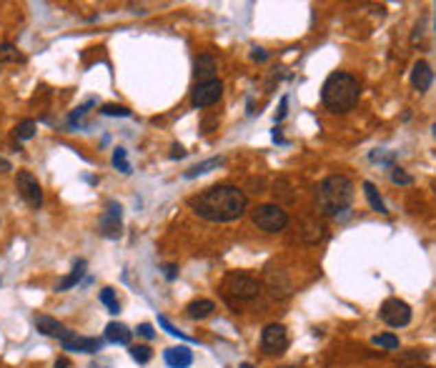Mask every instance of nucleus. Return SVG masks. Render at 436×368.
Returning <instances> with one entry per match:
<instances>
[{"label":"nucleus","instance_id":"nucleus-7","mask_svg":"<svg viewBox=\"0 0 436 368\" xmlns=\"http://www.w3.org/2000/svg\"><path fill=\"white\" fill-rule=\"evenodd\" d=\"M15 188L21 193V198L30 205V208H41L43 205V188L38 183V178L30 173V170H18L15 176Z\"/></svg>","mask_w":436,"mask_h":368},{"label":"nucleus","instance_id":"nucleus-10","mask_svg":"<svg viewBox=\"0 0 436 368\" xmlns=\"http://www.w3.org/2000/svg\"><path fill=\"white\" fill-rule=\"evenodd\" d=\"M98 228H100V235H103V238H111V241L121 238V233H123L121 205L115 203V200H111L108 208L103 211V216H100V220H98Z\"/></svg>","mask_w":436,"mask_h":368},{"label":"nucleus","instance_id":"nucleus-4","mask_svg":"<svg viewBox=\"0 0 436 368\" xmlns=\"http://www.w3.org/2000/svg\"><path fill=\"white\" fill-rule=\"evenodd\" d=\"M223 293L231 303H249L253 298H258L261 293V284L256 278L246 276V273H231L223 284Z\"/></svg>","mask_w":436,"mask_h":368},{"label":"nucleus","instance_id":"nucleus-23","mask_svg":"<svg viewBox=\"0 0 436 368\" xmlns=\"http://www.w3.org/2000/svg\"><path fill=\"white\" fill-rule=\"evenodd\" d=\"M0 63H23V53L10 43L0 45Z\"/></svg>","mask_w":436,"mask_h":368},{"label":"nucleus","instance_id":"nucleus-18","mask_svg":"<svg viewBox=\"0 0 436 368\" xmlns=\"http://www.w3.org/2000/svg\"><path fill=\"white\" fill-rule=\"evenodd\" d=\"M186 311H188V319L203 321L216 311V303L214 301H208V298H198V301H191V303H188Z\"/></svg>","mask_w":436,"mask_h":368},{"label":"nucleus","instance_id":"nucleus-39","mask_svg":"<svg viewBox=\"0 0 436 368\" xmlns=\"http://www.w3.org/2000/svg\"><path fill=\"white\" fill-rule=\"evenodd\" d=\"M241 368H253V366H251V363H241Z\"/></svg>","mask_w":436,"mask_h":368},{"label":"nucleus","instance_id":"nucleus-22","mask_svg":"<svg viewBox=\"0 0 436 368\" xmlns=\"http://www.w3.org/2000/svg\"><path fill=\"white\" fill-rule=\"evenodd\" d=\"M98 298H100V303L108 308V313H113V316H118V313H121V303H118V298H115L113 288H103Z\"/></svg>","mask_w":436,"mask_h":368},{"label":"nucleus","instance_id":"nucleus-38","mask_svg":"<svg viewBox=\"0 0 436 368\" xmlns=\"http://www.w3.org/2000/svg\"><path fill=\"white\" fill-rule=\"evenodd\" d=\"M65 366H68V361H65V358H60V361L56 363V368H65Z\"/></svg>","mask_w":436,"mask_h":368},{"label":"nucleus","instance_id":"nucleus-37","mask_svg":"<svg viewBox=\"0 0 436 368\" xmlns=\"http://www.w3.org/2000/svg\"><path fill=\"white\" fill-rule=\"evenodd\" d=\"M183 156H186V150H183V146H173L171 158H183Z\"/></svg>","mask_w":436,"mask_h":368},{"label":"nucleus","instance_id":"nucleus-33","mask_svg":"<svg viewBox=\"0 0 436 368\" xmlns=\"http://www.w3.org/2000/svg\"><path fill=\"white\" fill-rule=\"evenodd\" d=\"M163 276L168 278V281H176V278H179V268L168 263V266H163Z\"/></svg>","mask_w":436,"mask_h":368},{"label":"nucleus","instance_id":"nucleus-11","mask_svg":"<svg viewBox=\"0 0 436 368\" xmlns=\"http://www.w3.org/2000/svg\"><path fill=\"white\" fill-rule=\"evenodd\" d=\"M60 346L63 351H80V354H98L100 348H103V341L100 338H86V336H78V333L73 331L71 338L60 341Z\"/></svg>","mask_w":436,"mask_h":368},{"label":"nucleus","instance_id":"nucleus-20","mask_svg":"<svg viewBox=\"0 0 436 368\" xmlns=\"http://www.w3.org/2000/svg\"><path fill=\"white\" fill-rule=\"evenodd\" d=\"M364 193H366V198H369V203H371L374 211H376V213H389L387 203H384V198L379 196V191H376V185H374L371 181H366V183H364Z\"/></svg>","mask_w":436,"mask_h":368},{"label":"nucleus","instance_id":"nucleus-24","mask_svg":"<svg viewBox=\"0 0 436 368\" xmlns=\"http://www.w3.org/2000/svg\"><path fill=\"white\" fill-rule=\"evenodd\" d=\"M36 128L38 123L33 121V118H25V121H21L18 128H15V138H18V141H30V138L36 135Z\"/></svg>","mask_w":436,"mask_h":368},{"label":"nucleus","instance_id":"nucleus-3","mask_svg":"<svg viewBox=\"0 0 436 368\" xmlns=\"http://www.w3.org/2000/svg\"><path fill=\"white\" fill-rule=\"evenodd\" d=\"M354 200V183L346 176L323 178L316 188V211L321 216H339Z\"/></svg>","mask_w":436,"mask_h":368},{"label":"nucleus","instance_id":"nucleus-9","mask_svg":"<svg viewBox=\"0 0 436 368\" xmlns=\"http://www.w3.org/2000/svg\"><path fill=\"white\" fill-rule=\"evenodd\" d=\"M223 95V83L218 78L208 80V83H198L191 93V106L194 108H211L216 106Z\"/></svg>","mask_w":436,"mask_h":368},{"label":"nucleus","instance_id":"nucleus-15","mask_svg":"<svg viewBox=\"0 0 436 368\" xmlns=\"http://www.w3.org/2000/svg\"><path fill=\"white\" fill-rule=\"evenodd\" d=\"M194 76L198 83H208V80H216V58L211 53H203V56L196 58L194 65Z\"/></svg>","mask_w":436,"mask_h":368},{"label":"nucleus","instance_id":"nucleus-40","mask_svg":"<svg viewBox=\"0 0 436 368\" xmlns=\"http://www.w3.org/2000/svg\"><path fill=\"white\" fill-rule=\"evenodd\" d=\"M434 138H436V123H434Z\"/></svg>","mask_w":436,"mask_h":368},{"label":"nucleus","instance_id":"nucleus-41","mask_svg":"<svg viewBox=\"0 0 436 368\" xmlns=\"http://www.w3.org/2000/svg\"><path fill=\"white\" fill-rule=\"evenodd\" d=\"M286 368H296V366H286Z\"/></svg>","mask_w":436,"mask_h":368},{"label":"nucleus","instance_id":"nucleus-29","mask_svg":"<svg viewBox=\"0 0 436 368\" xmlns=\"http://www.w3.org/2000/svg\"><path fill=\"white\" fill-rule=\"evenodd\" d=\"M100 113L103 115H118V118H128L130 111L126 106H115V103H106V106L100 108Z\"/></svg>","mask_w":436,"mask_h":368},{"label":"nucleus","instance_id":"nucleus-2","mask_svg":"<svg viewBox=\"0 0 436 368\" xmlns=\"http://www.w3.org/2000/svg\"><path fill=\"white\" fill-rule=\"evenodd\" d=\"M358 95H361L358 80L351 73L343 71L331 73L321 88L323 106L329 108L331 113H349V111H354V106L358 103Z\"/></svg>","mask_w":436,"mask_h":368},{"label":"nucleus","instance_id":"nucleus-19","mask_svg":"<svg viewBox=\"0 0 436 368\" xmlns=\"http://www.w3.org/2000/svg\"><path fill=\"white\" fill-rule=\"evenodd\" d=\"M86 276V261H83V258H80L78 263H76V266H73V271L71 273H68V276L63 278V281H60V284H58V293H63V290H71L73 286H78L80 284V278Z\"/></svg>","mask_w":436,"mask_h":368},{"label":"nucleus","instance_id":"nucleus-16","mask_svg":"<svg viewBox=\"0 0 436 368\" xmlns=\"http://www.w3.org/2000/svg\"><path fill=\"white\" fill-rule=\"evenodd\" d=\"M130 338H133V331H130L126 323H108L106 326V336H103V341H108V343H121V346H128Z\"/></svg>","mask_w":436,"mask_h":368},{"label":"nucleus","instance_id":"nucleus-6","mask_svg":"<svg viewBox=\"0 0 436 368\" xmlns=\"http://www.w3.org/2000/svg\"><path fill=\"white\" fill-rule=\"evenodd\" d=\"M381 321L391 328H404L411 323V306L401 298H387L381 303Z\"/></svg>","mask_w":436,"mask_h":368},{"label":"nucleus","instance_id":"nucleus-25","mask_svg":"<svg viewBox=\"0 0 436 368\" xmlns=\"http://www.w3.org/2000/svg\"><path fill=\"white\" fill-rule=\"evenodd\" d=\"M371 343L379 348H387V351H396V348H399V336H393V333H381V336H374Z\"/></svg>","mask_w":436,"mask_h":368},{"label":"nucleus","instance_id":"nucleus-28","mask_svg":"<svg viewBox=\"0 0 436 368\" xmlns=\"http://www.w3.org/2000/svg\"><path fill=\"white\" fill-rule=\"evenodd\" d=\"M369 158H371L374 163L391 165V163H393V158H396V153H393V150H371V153H369Z\"/></svg>","mask_w":436,"mask_h":368},{"label":"nucleus","instance_id":"nucleus-13","mask_svg":"<svg viewBox=\"0 0 436 368\" xmlns=\"http://www.w3.org/2000/svg\"><path fill=\"white\" fill-rule=\"evenodd\" d=\"M163 361L168 368H188L194 363V351L188 346H173L163 351Z\"/></svg>","mask_w":436,"mask_h":368},{"label":"nucleus","instance_id":"nucleus-14","mask_svg":"<svg viewBox=\"0 0 436 368\" xmlns=\"http://www.w3.org/2000/svg\"><path fill=\"white\" fill-rule=\"evenodd\" d=\"M431 80H434V73H431V65L426 60H416L414 71H411V85H414L416 93H426L431 88Z\"/></svg>","mask_w":436,"mask_h":368},{"label":"nucleus","instance_id":"nucleus-5","mask_svg":"<svg viewBox=\"0 0 436 368\" xmlns=\"http://www.w3.org/2000/svg\"><path fill=\"white\" fill-rule=\"evenodd\" d=\"M251 218H253V226H258L266 233H281L288 226V213L276 203H264L253 208Z\"/></svg>","mask_w":436,"mask_h":368},{"label":"nucleus","instance_id":"nucleus-27","mask_svg":"<svg viewBox=\"0 0 436 368\" xmlns=\"http://www.w3.org/2000/svg\"><path fill=\"white\" fill-rule=\"evenodd\" d=\"M150 356L153 354H150L148 346H130V358H133L136 363H141V366L150 361Z\"/></svg>","mask_w":436,"mask_h":368},{"label":"nucleus","instance_id":"nucleus-8","mask_svg":"<svg viewBox=\"0 0 436 368\" xmlns=\"http://www.w3.org/2000/svg\"><path fill=\"white\" fill-rule=\"evenodd\" d=\"M288 348V333L286 326L281 323H268L261 331V351L266 356H281Z\"/></svg>","mask_w":436,"mask_h":368},{"label":"nucleus","instance_id":"nucleus-34","mask_svg":"<svg viewBox=\"0 0 436 368\" xmlns=\"http://www.w3.org/2000/svg\"><path fill=\"white\" fill-rule=\"evenodd\" d=\"M251 58H253L256 63H264L266 58H268V53H266L264 48H253V53H251Z\"/></svg>","mask_w":436,"mask_h":368},{"label":"nucleus","instance_id":"nucleus-35","mask_svg":"<svg viewBox=\"0 0 436 368\" xmlns=\"http://www.w3.org/2000/svg\"><path fill=\"white\" fill-rule=\"evenodd\" d=\"M286 106H288V98H284L281 100V111L276 113V121H284V118H286Z\"/></svg>","mask_w":436,"mask_h":368},{"label":"nucleus","instance_id":"nucleus-21","mask_svg":"<svg viewBox=\"0 0 436 368\" xmlns=\"http://www.w3.org/2000/svg\"><path fill=\"white\" fill-rule=\"evenodd\" d=\"M223 161L221 158H211V161H203V163L194 165V168L186 170V178H198V176H206V173H211L214 168H218Z\"/></svg>","mask_w":436,"mask_h":368},{"label":"nucleus","instance_id":"nucleus-30","mask_svg":"<svg viewBox=\"0 0 436 368\" xmlns=\"http://www.w3.org/2000/svg\"><path fill=\"white\" fill-rule=\"evenodd\" d=\"M158 323H161V326H163L165 331L171 333L173 338H181V341H191V338H188V336H186V333H183V331H179V328L173 326V323H171V321H168V319H165V316H158Z\"/></svg>","mask_w":436,"mask_h":368},{"label":"nucleus","instance_id":"nucleus-36","mask_svg":"<svg viewBox=\"0 0 436 368\" xmlns=\"http://www.w3.org/2000/svg\"><path fill=\"white\" fill-rule=\"evenodd\" d=\"M8 170H13V165H10V161H8V158L0 156V173H8Z\"/></svg>","mask_w":436,"mask_h":368},{"label":"nucleus","instance_id":"nucleus-31","mask_svg":"<svg viewBox=\"0 0 436 368\" xmlns=\"http://www.w3.org/2000/svg\"><path fill=\"white\" fill-rule=\"evenodd\" d=\"M391 181L396 185H411L414 183V178L409 176V173H404L401 168H396V165H391Z\"/></svg>","mask_w":436,"mask_h":368},{"label":"nucleus","instance_id":"nucleus-12","mask_svg":"<svg viewBox=\"0 0 436 368\" xmlns=\"http://www.w3.org/2000/svg\"><path fill=\"white\" fill-rule=\"evenodd\" d=\"M36 328L43 333V336H48V338H58V341L71 338V333H73L58 319H53V316H36Z\"/></svg>","mask_w":436,"mask_h":368},{"label":"nucleus","instance_id":"nucleus-1","mask_svg":"<svg viewBox=\"0 0 436 368\" xmlns=\"http://www.w3.org/2000/svg\"><path fill=\"white\" fill-rule=\"evenodd\" d=\"M188 205L203 220L231 223V220H238L246 213L249 198L236 185H214V188H206L203 193L194 196V198L188 200Z\"/></svg>","mask_w":436,"mask_h":368},{"label":"nucleus","instance_id":"nucleus-32","mask_svg":"<svg viewBox=\"0 0 436 368\" xmlns=\"http://www.w3.org/2000/svg\"><path fill=\"white\" fill-rule=\"evenodd\" d=\"M138 336H144V338L150 341L156 333H153V326H150V323H141V326H138Z\"/></svg>","mask_w":436,"mask_h":368},{"label":"nucleus","instance_id":"nucleus-17","mask_svg":"<svg viewBox=\"0 0 436 368\" xmlns=\"http://www.w3.org/2000/svg\"><path fill=\"white\" fill-rule=\"evenodd\" d=\"M301 233V241L303 243H321L323 235H326V228L319 223L316 218H303V231H299Z\"/></svg>","mask_w":436,"mask_h":368},{"label":"nucleus","instance_id":"nucleus-26","mask_svg":"<svg viewBox=\"0 0 436 368\" xmlns=\"http://www.w3.org/2000/svg\"><path fill=\"white\" fill-rule=\"evenodd\" d=\"M113 165L121 170V173H126V176L130 173V163H128V153H126V148L113 150Z\"/></svg>","mask_w":436,"mask_h":368}]
</instances>
